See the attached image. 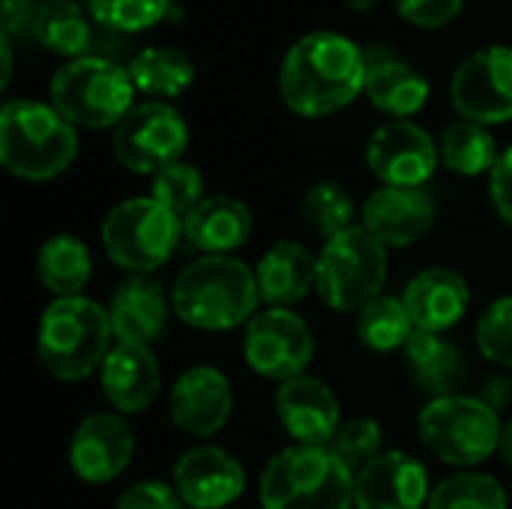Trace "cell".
<instances>
[{
	"label": "cell",
	"instance_id": "5bb4252c",
	"mask_svg": "<svg viewBox=\"0 0 512 509\" xmlns=\"http://www.w3.org/2000/svg\"><path fill=\"white\" fill-rule=\"evenodd\" d=\"M135 453V435L123 414L99 411L78 423L69 441V465L78 480L105 486L117 480Z\"/></svg>",
	"mask_w": 512,
	"mask_h": 509
},
{
	"label": "cell",
	"instance_id": "ab89813d",
	"mask_svg": "<svg viewBox=\"0 0 512 509\" xmlns=\"http://www.w3.org/2000/svg\"><path fill=\"white\" fill-rule=\"evenodd\" d=\"M489 192H492V204H495L501 222L512 228V147L504 150L501 159L495 162V168L489 174Z\"/></svg>",
	"mask_w": 512,
	"mask_h": 509
},
{
	"label": "cell",
	"instance_id": "1f68e13d",
	"mask_svg": "<svg viewBox=\"0 0 512 509\" xmlns=\"http://www.w3.org/2000/svg\"><path fill=\"white\" fill-rule=\"evenodd\" d=\"M426 509H507V492L489 474L462 471L432 489Z\"/></svg>",
	"mask_w": 512,
	"mask_h": 509
},
{
	"label": "cell",
	"instance_id": "f1b7e54d",
	"mask_svg": "<svg viewBox=\"0 0 512 509\" xmlns=\"http://www.w3.org/2000/svg\"><path fill=\"white\" fill-rule=\"evenodd\" d=\"M129 78L135 84V90L156 96V99H174L183 96L192 81H195V66L192 60L177 51V48H144L129 60Z\"/></svg>",
	"mask_w": 512,
	"mask_h": 509
},
{
	"label": "cell",
	"instance_id": "4dcf8cb0",
	"mask_svg": "<svg viewBox=\"0 0 512 509\" xmlns=\"http://www.w3.org/2000/svg\"><path fill=\"white\" fill-rule=\"evenodd\" d=\"M354 330H357V339L366 348H372V351H396V348L408 345V339H411V333L417 327H414V321H411V315L405 309V300L381 294V297L369 300L357 312Z\"/></svg>",
	"mask_w": 512,
	"mask_h": 509
},
{
	"label": "cell",
	"instance_id": "cb8c5ba5",
	"mask_svg": "<svg viewBox=\"0 0 512 509\" xmlns=\"http://www.w3.org/2000/svg\"><path fill=\"white\" fill-rule=\"evenodd\" d=\"M249 237L252 210L231 195H210L183 219V240L201 255H231Z\"/></svg>",
	"mask_w": 512,
	"mask_h": 509
},
{
	"label": "cell",
	"instance_id": "f35d334b",
	"mask_svg": "<svg viewBox=\"0 0 512 509\" xmlns=\"http://www.w3.org/2000/svg\"><path fill=\"white\" fill-rule=\"evenodd\" d=\"M114 509H186V504L180 501L174 486H165L159 480H147V483L129 486L117 498Z\"/></svg>",
	"mask_w": 512,
	"mask_h": 509
},
{
	"label": "cell",
	"instance_id": "8d00e7d4",
	"mask_svg": "<svg viewBox=\"0 0 512 509\" xmlns=\"http://www.w3.org/2000/svg\"><path fill=\"white\" fill-rule=\"evenodd\" d=\"M477 345L489 363L512 369V297H501L486 306L477 321Z\"/></svg>",
	"mask_w": 512,
	"mask_h": 509
},
{
	"label": "cell",
	"instance_id": "60d3db41",
	"mask_svg": "<svg viewBox=\"0 0 512 509\" xmlns=\"http://www.w3.org/2000/svg\"><path fill=\"white\" fill-rule=\"evenodd\" d=\"M36 9H39V0H3V9H0L3 36H9L15 42L18 36L30 33L33 30Z\"/></svg>",
	"mask_w": 512,
	"mask_h": 509
},
{
	"label": "cell",
	"instance_id": "8992f818",
	"mask_svg": "<svg viewBox=\"0 0 512 509\" xmlns=\"http://www.w3.org/2000/svg\"><path fill=\"white\" fill-rule=\"evenodd\" d=\"M135 84L120 63L87 54L63 63L51 78V105L84 129H117L135 108Z\"/></svg>",
	"mask_w": 512,
	"mask_h": 509
},
{
	"label": "cell",
	"instance_id": "ffe728a7",
	"mask_svg": "<svg viewBox=\"0 0 512 509\" xmlns=\"http://www.w3.org/2000/svg\"><path fill=\"white\" fill-rule=\"evenodd\" d=\"M99 384L117 414H141L153 405L162 387V369L153 348L114 342L99 369Z\"/></svg>",
	"mask_w": 512,
	"mask_h": 509
},
{
	"label": "cell",
	"instance_id": "836d02e7",
	"mask_svg": "<svg viewBox=\"0 0 512 509\" xmlns=\"http://www.w3.org/2000/svg\"><path fill=\"white\" fill-rule=\"evenodd\" d=\"M84 6L99 27L123 36L159 24L168 15L171 0H84Z\"/></svg>",
	"mask_w": 512,
	"mask_h": 509
},
{
	"label": "cell",
	"instance_id": "d6a6232c",
	"mask_svg": "<svg viewBox=\"0 0 512 509\" xmlns=\"http://www.w3.org/2000/svg\"><path fill=\"white\" fill-rule=\"evenodd\" d=\"M354 216H357V204L342 183H333V180L315 183L303 198L306 225L315 228L327 240L354 228Z\"/></svg>",
	"mask_w": 512,
	"mask_h": 509
},
{
	"label": "cell",
	"instance_id": "d590c367",
	"mask_svg": "<svg viewBox=\"0 0 512 509\" xmlns=\"http://www.w3.org/2000/svg\"><path fill=\"white\" fill-rule=\"evenodd\" d=\"M150 198H156L159 204H165L171 213H177L180 219H186L201 201H204V177L195 165L189 162H174L168 168H162L153 177V192Z\"/></svg>",
	"mask_w": 512,
	"mask_h": 509
},
{
	"label": "cell",
	"instance_id": "7402d4cb",
	"mask_svg": "<svg viewBox=\"0 0 512 509\" xmlns=\"http://www.w3.org/2000/svg\"><path fill=\"white\" fill-rule=\"evenodd\" d=\"M261 300L270 309H291L318 285V255L297 240L273 243L255 267Z\"/></svg>",
	"mask_w": 512,
	"mask_h": 509
},
{
	"label": "cell",
	"instance_id": "f546056e",
	"mask_svg": "<svg viewBox=\"0 0 512 509\" xmlns=\"http://www.w3.org/2000/svg\"><path fill=\"white\" fill-rule=\"evenodd\" d=\"M438 153H441V162L462 177H480L486 171L492 174L495 162L501 159L498 144L489 135V129L471 120H459L447 126L441 135Z\"/></svg>",
	"mask_w": 512,
	"mask_h": 509
},
{
	"label": "cell",
	"instance_id": "484cf974",
	"mask_svg": "<svg viewBox=\"0 0 512 509\" xmlns=\"http://www.w3.org/2000/svg\"><path fill=\"white\" fill-rule=\"evenodd\" d=\"M402 351H405L408 372H411L414 384L429 399L456 396L468 378V363H465L462 348L456 342L444 339V333L414 330Z\"/></svg>",
	"mask_w": 512,
	"mask_h": 509
},
{
	"label": "cell",
	"instance_id": "603a6c76",
	"mask_svg": "<svg viewBox=\"0 0 512 509\" xmlns=\"http://www.w3.org/2000/svg\"><path fill=\"white\" fill-rule=\"evenodd\" d=\"M114 342L150 348L168 324V300L162 285L147 276H132L114 288L108 303Z\"/></svg>",
	"mask_w": 512,
	"mask_h": 509
},
{
	"label": "cell",
	"instance_id": "ac0fdd59",
	"mask_svg": "<svg viewBox=\"0 0 512 509\" xmlns=\"http://www.w3.org/2000/svg\"><path fill=\"white\" fill-rule=\"evenodd\" d=\"M360 225L387 249H405L435 228V201L426 189L381 186L366 198Z\"/></svg>",
	"mask_w": 512,
	"mask_h": 509
},
{
	"label": "cell",
	"instance_id": "7a4b0ae2",
	"mask_svg": "<svg viewBox=\"0 0 512 509\" xmlns=\"http://www.w3.org/2000/svg\"><path fill=\"white\" fill-rule=\"evenodd\" d=\"M258 303L255 270L234 255H201L171 285V312L195 330L225 333L249 324L258 315Z\"/></svg>",
	"mask_w": 512,
	"mask_h": 509
},
{
	"label": "cell",
	"instance_id": "30bf717a",
	"mask_svg": "<svg viewBox=\"0 0 512 509\" xmlns=\"http://www.w3.org/2000/svg\"><path fill=\"white\" fill-rule=\"evenodd\" d=\"M114 156L132 174H159L180 162L189 147V126L183 114L168 102L135 105L114 129Z\"/></svg>",
	"mask_w": 512,
	"mask_h": 509
},
{
	"label": "cell",
	"instance_id": "6da1fadb",
	"mask_svg": "<svg viewBox=\"0 0 512 509\" xmlns=\"http://www.w3.org/2000/svg\"><path fill=\"white\" fill-rule=\"evenodd\" d=\"M360 90H366V51L333 30L300 36L279 69L282 102L300 117H330Z\"/></svg>",
	"mask_w": 512,
	"mask_h": 509
},
{
	"label": "cell",
	"instance_id": "ee69618b",
	"mask_svg": "<svg viewBox=\"0 0 512 509\" xmlns=\"http://www.w3.org/2000/svg\"><path fill=\"white\" fill-rule=\"evenodd\" d=\"M501 456L512 468V420L504 426V435H501Z\"/></svg>",
	"mask_w": 512,
	"mask_h": 509
},
{
	"label": "cell",
	"instance_id": "b9f144b4",
	"mask_svg": "<svg viewBox=\"0 0 512 509\" xmlns=\"http://www.w3.org/2000/svg\"><path fill=\"white\" fill-rule=\"evenodd\" d=\"M477 399H480V402H486L492 411H498V414H501V411L510 405L512 384L507 381V378H489V381H486V387L477 393Z\"/></svg>",
	"mask_w": 512,
	"mask_h": 509
},
{
	"label": "cell",
	"instance_id": "9a60e30c",
	"mask_svg": "<svg viewBox=\"0 0 512 509\" xmlns=\"http://www.w3.org/2000/svg\"><path fill=\"white\" fill-rule=\"evenodd\" d=\"M234 411V390L231 381L213 366H192L186 369L168 396L171 423L192 438H213L225 429Z\"/></svg>",
	"mask_w": 512,
	"mask_h": 509
},
{
	"label": "cell",
	"instance_id": "e575fe53",
	"mask_svg": "<svg viewBox=\"0 0 512 509\" xmlns=\"http://www.w3.org/2000/svg\"><path fill=\"white\" fill-rule=\"evenodd\" d=\"M330 450L348 465V471L357 477L366 465H372L384 453V429L372 417H354L345 420L330 441Z\"/></svg>",
	"mask_w": 512,
	"mask_h": 509
},
{
	"label": "cell",
	"instance_id": "7c38bea8",
	"mask_svg": "<svg viewBox=\"0 0 512 509\" xmlns=\"http://www.w3.org/2000/svg\"><path fill=\"white\" fill-rule=\"evenodd\" d=\"M453 108L462 120L492 126L512 120V48L489 45L474 51L453 75Z\"/></svg>",
	"mask_w": 512,
	"mask_h": 509
},
{
	"label": "cell",
	"instance_id": "9c48e42d",
	"mask_svg": "<svg viewBox=\"0 0 512 509\" xmlns=\"http://www.w3.org/2000/svg\"><path fill=\"white\" fill-rule=\"evenodd\" d=\"M387 246L363 225L330 237L318 252V297L336 312H360L384 294Z\"/></svg>",
	"mask_w": 512,
	"mask_h": 509
},
{
	"label": "cell",
	"instance_id": "2e32d148",
	"mask_svg": "<svg viewBox=\"0 0 512 509\" xmlns=\"http://www.w3.org/2000/svg\"><path fill=\"white\" fill-rule=\"evenodd\" d=\"M246 489L243 465L222 447L201 444L186 450L174 465V492L186 509L231 507Z\"/></svg>",
	"mask_w": 512,
	"mask_h": 509
},
{
	"label": "cell",
	"instance_id": "83f0119b",
	"mask_svg": "<svg viewBox=\"0 0 512 509\" xmlns=\"http://www.w3.org/2000/svg\"><path fill=\"white\" fill-rule=\"evenodd\" d=\"M30 36L42 48L72 60L87 57L84 51L93 45L90 15L75 0H39Z\"/></svg>",
	"mask_w": 512,
	"mask_h": 509
},
{
	"label": "cell",
	"instance_id": "d6986e66",
	"mask_svg": "<svg viewBox=\"0 0 512 509\" xmlns=\"http://www.w3.org/2000/svg\"><path fill=\"white\" fill-rule=\"evenodd\" d=\"M429 498L423 462L402 450H384L354 477V509H420Z\"/></svg>",
	"mask_w": 512,
	"mask_h": 509
},
{
	"label": "cell",
	"instance_id": "5b68a950",
	"mask_svg": "<svg viewBox=\"0 0 512 509\" xmlns=\"http://www.w3.org/2000/svg\"><path fill=\"white\" fill-rule=\"evenodd\" d=\"M264 509H354V474L330 447H285L261 474Z\"/></svg>",
	"mask_w": 512,
	"mask_h": 509
},
{
	"label": "cell",
	"instance_id": "44dd1931",
	"mask_svg": "<svg viewBox=\"0 0 512 509\" xmlns=\"http://www.w3.org/2000/svg\"><path fill=\"white\" fill-rule=\"evenodd\" d=\"M402 300L417 330L447 333L465 318L471 306V288L462 273L450 267H429L408 282Z\"/></svg>",
	"mask_w": 512,
	"mask_h": 509
},
{
	"label": "cell",
	"instance_id": "d4e9b609",
	"mask_svg": "<svg viewBox=\"0 0 512 509\" xmlns=\"http://www.w3.org/2000/svg\"><path fill=\"white\" fill-rule=\"evenodd\" d=\"M366 96L393 120H408L429 99V81L390 51H366Z\"/></svg>",
	"mask_w": 512,
	"mask_h": 509
},
{
	"label": "cell",
	"instance_id": "3957f363",
	"mask_svg": "<svg viewBox=\"0 0 512 509\" xmlns=\"http://www.w3.org/2000/svg\"><path fill=\"white\" fill-rule=\"evenodd\" d=\"M78 156L75 126L45 102L12 99L0 111V162L18 180H51Z\"/></svg>",
	"mask_w": 512,
	"mask_h": 509
},
{
	"label": "cell",
	"instance_id": "52a82bcc",
	"mask_svg": "<svg viewBox=\"0 0 512 509\" xmlns=\"http://www.w3.org/2000/svg\"><path fill=\"white\" fill-rule=\"evenodd\" d=\"M417 432L423 447L444 465L474 468L501 453V417L477 396H444L429 399L420 411Z\"/></svg>",
	"mask_w": 512,
	"mask_h": 509
},
{
	"label": "cell",
	"instance_id": "ba28073f",
	"mask_svg": "<svg viewBox=\"0 0 512 509\" xmlns=\"http://www.w3.org/2000/svg\"><path fill=\"white\" fill-rule=\"evenodd\" d=\"M180 240L183 219L156 198H126L102 219L105 255L135 276H147L168 264Z\"/></svg>",
	"mask_w": 512,
	"mask_h": 509
},
{
	"label": "cell",
	"instance_id": "7bdbcfd3",
	"mask_svg": "<svg viewBox=\"0 0 512 509\" xmlns=\"http://www.w3.org/2000/svg\"><path fill=\"white\" fill-rule=\"evenodd\" d=\"M0 48H3V87H6L12 78V39L0 36Z\"/></svg>",
	"mask_w": 512,
	"mask_h": 509
},
{
	"label": "cell",
	"instance_id": "8fae6325",
	"mask_svg": "<svg viewBox=\"0 0 512 509\" xmlns=\"http://www.w3.org/2000/svg\"><path fill=\"white\" fill-rule=\"evenodd\" d=\"M243 357L249 369L267 381L285 384L306 375L315 357L312 327L291 309H264L246 324Z\"/></svg>",
	"mask_w": 512,
	"mask_h": 509
},
{
	"label": "cell",
	"instance_id": "f6af8a7d",
	"mask_svg": "<svg viewBox=\"0 0 512 509\" xmlns=\"http://www.w3.org/2000/svg\"><path fill=\"white\" fill-rule=\"evenodd\" d=\"M375 3H378V0H348V6H351L354 12H369Z\"/></svg>",
	"mask_w": 512,
	"mask_h": 509
},
{
	"label": "cell",
	"instance_id": "4fadbf2b",
	"mask_svg": "<svg viewBox=\"0 0 512 509\" xmlns=\"http://www.w3.org/2000/svg\"><path fill=\"white\" fill-rule=\"evenodd\" d=\"M438 144L411 120H390L378 126L366 144V162L384 186L423 189L438 168Z\"/></svg>",
	"mask_w": 512,
	"mask_h": 509
},
{
	"label": "cell",
	"instance_id": "e0dca14e",
	"mask_svg": "<svg viewBox=\"0 0 512 509\" xmlns=\"http://www.w3.org/2000/svg\"><path fill=\"white\" fill-rule=\"evenodd\" d=\"M276 417L300 447H330L342 426L336 393L315 375H297L276 390Z\"/></svg>",
	"mask_w": 512,
	"mask_h": 509
},
{
	"label": "cell",
	"instance_id": "4316f807",
	"mask_svg": "<svg viewBox=\"0 0 512 509\" xmlns=\"http://www.w3.org/2000/svg\"><path fill=\"white\" fill-rule=\"evenodd\" d=\"M36 276L42 288L54 294V300L81 297V291L93 276L90 249L84 246V240L72 234H54L36 252Z\"/></svg>",
	"mask_w": 512,
	"mask_h": 509
},
{
	"label": "cell",
	"instance_id": "277c9868",
	"mask_svg": "<svg viewBox=\"0 0 512 509\" xmlns=\"http://www.w3.org/2000/svg\"><path fill=\"white\" fill-rule=\"evenodd\" d=\"M108 309L87 297L51 300L39 318L36 354L39 363L60 381H84L102 369L114 348Z\"/></svg>",
	"mask_w": 512,
	"mask_h": 509
},
{
	"label": "cell",
	"instance_id": "74e56055",
	"mask_svg": "<svg viewBox=\"0 0 512 509\" xmlns=\"http://www.w3.org/2000/svg\"><path fill=\"white\" fill-rule=\"evenodd\" d=\"M396 3V12L408 21V24H417V27H447L450 21L459 18L465 0H393Z\"/></svg>",
	"mask_w": 512,
	"mask_h": 509
}]
</instances>
